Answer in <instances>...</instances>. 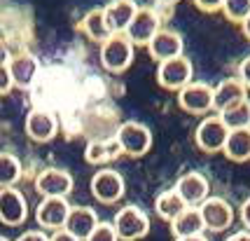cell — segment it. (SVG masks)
Returning a JSON list of instances; mask_svg holds the SVG:
<instances>
[{
    "mask_svg": "<svg viewBox=\"0 0 250 241\" xmlns=\"http://www.w3.org/2000/svg\"><path fill=\"white\" fill-rule=\"evenodd\" d=\"M133 56H136V44L126 38V33H115L101 44L98 59H101V66L108 73L120 75L133 64Z\"/></svg>",
    "mask_w": 250,
    "mask_h": 241,
    "instance_id": "1",
    "label": "cell"
},
{
    "mask_svg": "<svg viewBox=\"0 0 250 241\" xmlns=\"http://www.w3.org/2000/svg\"><path fill=\"white\" fill-rule=\"evenodd\" d=\"M112 227L117 232L120 241H138L143 237H147V232H150V216L141 206L129 204L115 213Z\"/></svg>",
    "mask_w": 250,
    "mask_h": 241,
    "instance_id": "2",
    "label": "cell"
},
{
    "mask_svg": "<svg viewBox=\"0 0 250 241\" xmlns=\"http://www.w3.org/2000/svg\"><path fill=\"white\" fill-rule=\"evenodd\" d=\"M115 138L120 143L122 153L129 154V157H143V154L150 153V148H152V131H150V127H145L143 122H136V120L122 122L120 129L115 131Z\"/></svg>",
    "mask_w": 250,
    "mask_h": 241,
    "instance_id": "3",
    "label": "cell"
},
{
    "mask_svg": "<svg viewBox=\"0 0 250 241\" xmlns=\"http://www.w3.org/2000/svg\"><path fill=\"white\" fill-rule=\"evenodd\" d=\"M227 136H229V129L225 127V122L220 120V115H206L194 129L196 148L206 154L222 153L225 143H227Z\"/></svg>",
    "mask_w": 250,
    "mask_h": 241,
    "instance_id": "4",
    "label": "cell"
},
{
    "mask_svg": "<svg viewBox=\"0 0 250 241\" xmlns=\"http://www.w3.org/2000/svg\"><path fill=\"white\" fill-rule=\"evenodd\" d=\"M192 77H194V66L185 54L162 61L157 66V82H159V87L168 89V91H180L192 82Z\"/></svg>",
    "mask_w": 250,
    "mask_h": 241,
    "instance_id": "5",
    "label": "cell"
},
{
    "mask_svg": "<svg viewBox=\"0 0 250 241\" xmlns=\"http://www.w3.org/2000/svg\"><path fill=\"white\" fill-rule=\"evenodd\" d=\"M89 190H91L94 199L101 201V204H117L124 197L126 183H124L120 171H115V169H98L96 174L91 175Z\"/></svg>",
    "mask_w": 250,
    "mask_h": 241,
    "instance_id": "6",
    "label": "cell"
},
{
    "mask_svg": "<svg viewBox=\"0 0 250 241\" xmlns=\"http://www.w3.org/2000/svg\"><path fill=\"white\" fill-rule=\"evenodd\" d=\"M162 28H164L162 17H159V12L154 10V7H138L133 22H131L129 28H126V38H129L136 47H138V44H141V47H147L150 40H152Z\"/></svg>",
    "mask_w": 250,
    "mask_h": 241,
    "instance_id": "7",
    "label": "cell"
},
{
    "mask_svg": "<svg viewBox=\"0 0 250 241\" xmlns=\"http://www.w3.org/2000/svg\"><path fill=\"white\" fill-rule=\"evenodd\" d=\"M73 174L61 166H47L35 178V190L42 197H68L73 192Z\"/></svg>",
    "mask_w": 250,
    "mask_h": 241,
    "instance_id": "8",
    "label": "cell"
},
{
    "mask_svg": "<svg viewBox=\"0 0 250 241\" xmlns=\"http://www.w3.org/2000/svg\"><path fill=\"white\" fill-rule=\"evenodd\" d=\"M199 211H201V218H204L206 230H210V232L229 230L234 225V220H236V211H234V206L225 197H208L199 206Z\"/></svg>",
    "mask_w": 250,
    "mask_h": 241,
    "instance_id": "9",
    "label": "cell"
},
{
    "mask_svg": "<svg viewBox=\"0 0 250 241\" xmlns=\"http://www.w3.org/2000/svg\"><path fill=\"white\" fill-rule=\"evenodd\" d=\"M70 208L73 206L68 204V197H42V201L35 208V220L42 230H63Z\"/></svg>",
    "mask_w": 250,
    "mask_h": 241,
    "instance_id": "10",
    "label": "cell"
},
{
    "mask_svg": "<svg viewBox=\"0 0 250 241\" xmlns=\"http://www.w3.org/2000/svg\"><path fill=\"white\" fill-rule=\"evenodd\" d=\"M178 106L189 115H208L213 110V87L206 82H189L178 91Z\"/></svg>",
    "mask_w": 250,
    "mask_h": 241,
    "instance_id": "11",
    "label": "cell"
},
{
    "mask_svg": "<svg viewBox=\"0 0 250 241\" xmlns=\"http://www.w3.org/2000/svg\"><path fill=\"white\" fill-rule=\"evenodd\" d=\"M28 216L26 197L17 187H2L0 190V222L7 227H19Z\"/></svg>",
    "mask_w": 250,
    "mask_h": 241,
    "instance_id": "12",
    "label": "cell"
},
{
    "mask_svg": "<svg viewBox=\"0 0 250 241\" xmlns=\"http://www.w3.org/2000/svg\"><path fill=\"white\" fill-rule=\"evenodd\" d=\"M173 187L187 206H201L210 197V183H208L206 175L199 174V171H189V174L180 175Z\"/></svg>",
    "mask_w": 250,
    "mask_h": 241,
    "instance_id": "13",
    "label": "cell"
},
{
    "mask_svg": "<svg viewBox=\"0 0 250 241\" xmlns=\"http://www.w3.org/2000/svg\"><path fill=\"white\" fill-rule=\"evenodd\" d=\"M10 77H12V85L17 89H31L33 82H35V77L40 73V61H38V56L31 54V52H19V54H14L10 59Z\"/></svg>",
    "mask_w": 250,
    "mask_h": 241,
    "instance_id": "14",
    "label": "cell"
},
{
    "mask_svg": "<svg viewBox=\"0 0 250 241\" xmlns=\"http://www.w3.org/2000/svg\"><path fill=\"white\" fill-rule=\"evenodd\" d=\"M59 131V120L52 110L44 108H33L26 115V133L28 138L35 143H47L52 141Z\"/></svg>",
    "mask_w": 250,
    "mask_h": 241,
    "instance_id": "15",
    "label": "cell"
},
{
    "mask_svg": "<svg viewBox=\"0 0 250 241\" xmlns=\"http://www.w3.org/2000/svg\"><path fill=\"white\" fill-rule=\"evenodd\" d=\"M183 49H185L183 35L178 33V31H173V28H162L150 40V44H147V52H150V56H152L157 64L175 59V56H183Z\"/></svg>",
    "mask_w": 250,
    "mask_h": 241,
    "instance_id": "16",
    "label": "cell"
},
{
    "mask_svg": "<svg viewBox=\"0 0 250 241\" xmlns=\"http://www.w3.org/2000/svg\"><path fill=\"white\" fill-rule=\"evenodd\" d=\"M248 99V89L243 87L239 77H227L220 80L218 85L213 87V110L215 112H225V110L234 108L236 103Z\"/></svg>",
    "mask_w": 250,
    "mask_h": 241,
    "instance_id": "17",
    "label": "cell"
},
{
    "mask_svg": "<svg viewBox=\"0 0 250 241\" xmlns=\"http://www.w3.org/2000/svg\"><path fill=\"white\" fill-rule=\"evenodd\" d=\"M138 2L136 0H110L103 7L105 12V22H108L112 33H126L129 23L133 22L136 12H138Z\"/></svg>",
    "mask_w": 250,
    "mask_h": 241,
    "instance_id": "18",
    "label": "cell"
},
{
    "mask_svg": "<svg viewBox=\"0 0 250 241\" xmlns=\"http://www.w3.org/2000/svg\"><path fill=\"white\" fill-rule=\"evenodd\" d=\"M101 222L96 216V211L89 206H73L70 208V216L65 220V232H70L77 241H87L89 234L96 230V225Z\"/></svg>",
    "mask_w": 250,
    "mask_h": 241,
    "instance_id": "19",
    "label": "cell"
},
{
    "mask_svg": "<svg viewBox=\"0 0 250 241\" xmlns=\"http://www.w3.org/2000/svg\"><path fill=\"white\" fill-rule=\"evenodd\" d=\"M122 153L120 143L117 138L112 136V138H94V141L87 143V150H84V159H87L89 164L94 166H101V164H108L112 159H117Z\"/></svg>",
    "mask_w": 250,
    "mask_h": 241,
    "instance_id": "20",
    "label": "cell"
},
{
    "mask_svg": "<svg viewBox=\"0 0 250 241\" xmlns=\"http://www.w3.org/2000/svg\"><path fill=\"white\" fill-rule=\"evenodd\" d=\"M171 225V232H173L175 239H183V237H196V234H204L206 225H204V218H201V211L199 206H187Z\"/></svg>",
    "mask_w": 250,
    "mask_h": 241,
    "instance_id": "21",
    "label": "cell"
},
{
    "mask_svg": "<svg viewBox=\"0 0 250 241\" xmlns=\"http://www.w3.org/2000/svg\"><path fill=\"white\" fill-rule=\"evenodd\" d=\"M80 28H82V33L87 35L89 40H94V43H98V44H103L110 35H115L112 31H110L108 22H105V12H103V7L89 10L87 14L82 17Z\"/></svg>",
    "mask_w": 250,
    "mask_h": 241,
    "instance_id": "22",
    "label": "cell"
},
{
    "mask_svg": "<svg viewBox=\"0 0 250 241\" xmlns=\"http://www.w3.org/2000/svg\"><path fill=\"white\" fill-rule=\"evenodd\" d=\"M185 208H187V204L183 201V197L175 192V187L159 192V197L154 199V211H157V216L162 220H166V222H173Z\"/></svg>",
    "mask_w": 250,
    "mask_h": 241,
    "instance_id": "23",
    "label": "cell"
},
{
    "mask_svg": "<svg viewBox=\"0 0 250 241\" xmlns=\"http://www.w3.org/2000/svg\"><path fill=\"white\" fill-rule=\"evenodd\" d=\"M222 153L231 162H248L250 159V129H231Z\"/></svg>",
    "mask_w": 250,
    "mask_h": 241,
    "instance_id": "24",
    "label": "cell"
},
{
    "mask_svg": "<svg viewBox=\"0 0 250 241\" xmlns=\"http://www.w3.org/2000/svg\"><path fill=\"white\" fill-rule=\"evenodd\" d=\"M220 120L225 122L229 131L231 129H250V99L236 103L234 108L225 110V112H218Z\"/></svg>",
    "mask_w": 250,
    "mask_h": 241,
    "instance_id": "25",
    "label": "cell"
},
{
    "mask_svg": "<svg viewBox=\"0 0 250 241\" xmlns=\"http://www.w3.org/2000/svg\"><path fill=\"white\" fill-rule=\"evenodd\" d=\"M21 178V162L10 153H0V190L14 187Z\"/></svg>",
    "mask_w": 250,
    "mask_h": 241,
    "instance_id": "26",
    "label": "cell"
},
{
    "mask_svg": "<svg viewBox=\"0 0 250 241\" xmlns=\"http://www.w3.org/2000/svg\"><path fill=\"white\" fill-rule=\"evenodd\" d=\"M222 14L231 23H243L250 14V0H225L222 2Z\"/></svg>",
    "mask_w": 250,
    "mask_h": 241,
    "instance_id": "27",
    "label": "cell"
},
{
    "mask_svg": "<svg viewBox=\"0 0 250 241\" xmlns=\"http://www.w3.org/2000/svg\"><path fill=\"white\" fill-rule=\"evenodd\" d=\"M87 241H120V237H117V232H115V227H112V222H98L96 230L89 234Z\"/></svg>",
    "mask_w": 250,
    "mask_h": 241,
    "instance_id": "28",
    "label": "cell"
},
{
    "mask_svg": "<svg viewBox=\"0 0 250 241\" xmlns=\"http://www.w3.org/2000/svg\"><path fill=\"white\" fill-rule=\"evenodd\" d=\"M236 77L243 82V87L250 91V54L243 56V61H239V66H236Z\"/></svg>",
    "mask_w": 250,
    "mask_h": 241,
    "instance_id": "29",
    "label": "cell"
},
{
    "mask_svg": "<svg viewBox=\"0 0 250 241\" xmlns=\"http://www.w3.org/2000/svg\"><path fill=\"white\" fill-rule=\"evenodd\" d=\"M196 7L206 14H213V12H222V2L225 0H192Z\"/></svg>",
    "mask_w": 250,
    "mask_h": 241,
    "instance_id": "30",
    "label": "cell"
},
{
    "mask_svg": "<svg viewBox=\"0 0 250 241\" xmlns=\"http://www.w3.org/2000/svg\"><path fill=\"white\" fill-rule=\"evenodd\" d=\"M14 85H12V77H10V68L7 66H0V96L10 94Z\"/></svg>",
    "mask_w": 250,
    "mask_h": 241,
    "instance_id": "31",
    "label": "cell"
},
{
    "mask_svg": "<svg viewBox=\"0 0 250 241\" xmlns=\"http://www.w3.org/2000/svg\"><path fill=\"white\" fill-rule=\"evenodd\" d=\"M17 241H49V237L42 230H28V232H23Z\"/></svg>",
    "mask_w": 250,
    "mask_h": 241,
    "instance_id": "32",
    "label": "cell"
},
{
    "mask_svg": "<svg viewBox=\"0 0 250 241\" xmlns=\"http://www.w3.org/2000/svg\"><path fill=\"white\" fill-rule=\"evenodd\" d=\"M239 218H241V222H243V227L250 232V197L239 206Z\"/></svg>",
    "mask_w": 250,
    "mask_h": 241,
    "instance_id": "33",
    "label": "cell"
},
{
    "mask_svg": "<svg viewBox=\"0 0 250 241\" xmlns=\"http://www.w3.org/2000/svg\"><path fill=\"white\" fill-rule=\"evenodd\" d=\"M12 56H14V54H12L10 44L5 43V38H0V66H7Z\"/></svg>",
    "mask_w": 250,
    "mask_h": 241,
    "instance_id": "34",
    "label": "cell"
},
{
    "mask_svg": "<svg viewBox=\"0 0 250 241\" xmlns=\"http://www.w3.org/2000/svg\"><path fill=\"white\" fill-rule=\"evenodd\" d=\"M49 241H77L70 232H65V230H56L52 232V237H49Z\"/></svg>",
    "mask_w": 250,
    "mask_h": 241,
    "instance_id": "35",
    "label": "cell"
},
{
    "mask_svg": "<svg viewBox=\"0 0 250 241\" xmlns=\"http://www.w3.org/2000/svg\"><path fill=\"white\" fill-rule=\"evenodd\" d=\"M225 241H250V232H248V230L234 232V234H229Z\"/></svg>",
    "mask_w": 250,
    "mask_h": 241,
    "instance_id": "36",
    "label": "cell"
},
{
    "mask_svg": "<svg viewBox=\"0 0 250 241\" xmlns=\"http://www.w3.org/2000/svg\"><path fill=\"white\" fill-rule=\"evenodd\" d=\"M241 28H243V35H246V38H248V40H250V14H248V17H246V22L241 23Z\"/></svg>",
    "mask_w": 250,
    "mask_h": 241,
    "instance_id": "37",
    "label": "cell"
},
{
    "mask_svg": "<svg viewBox=\"0 0 250 241\" xmlns=\"http://www.w3.org/2000/svg\"><path fill=\"white\" fill-rule=\"evenodd\" d=\"M175 241H208L204 234H196V237H183V239H175Z\"/></svg>",
    "mask_w": 250,
    "mask_h": 241,
    "instance_id": "38",
    "label": "cell"
},
{
    "mask_svg": "<svg viewBox=\"0 0 250 241\" xmlns=\"http://www.w3.org/2000/svg\"><path fill=\"white\" fill-rule=\"evenodd\" d=\"M157 5H162V7H171V5H175L178 0H154Z\"/></svg>",
    "mask_w": 250,
    "mask_h": 241,
    "instance_id": "39",
    "label": "cell"
},
{
    "mask_svg": "<svg viewBox=\"0 0 250 241\" xmlns=\"http://www.w3.org/2000/svg\"><path fill=\"white\" fill-rule=\"evenodd\" d=\"M0 241H10V239H7V237H0Z\"/></svg>",
    "mask_w": 250,
    "mask_h": 241,
    "instance_id": "40",
    "label": "cell"
}]
</instances>
